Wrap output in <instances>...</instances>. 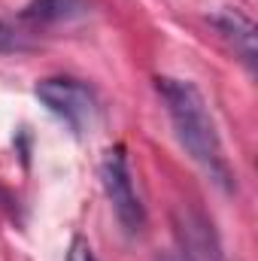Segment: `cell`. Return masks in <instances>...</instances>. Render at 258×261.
<instances>
[{
    "label": "cell",
    "mask_w": 258,
    "mask_h": 261,
    "mask_svg": "<svg viewBox=\"0 0 258 261\" xmlns=\"http://www.w3.org/2000/svg\"><path fill=\"white\" fill-rule=\"evenodd\" d=\"M155 88H158V94L164 100V110H167V116L173 122V130H176L179 143L186 146V152L203 167V173L216 186L231 192L234 189L231 167L225 161L216 122H213L210 107H207L203 94L197 91V85L186 82V79H173V76H158Z\"/></svg>",
    "instance_id": "1"
},
{
    "label": "cell",
    "mask_w": 258,
    "mask_h": 261,
    "mask_svg": "<svg viewBox=\"0 0 258 261\" xmlns=\"http://www.w3.org/2000/svg\"><path fill=\"white\" fill-rule=\"evenodd\" d=\"M173 225H176V240H179L183 261H225L219 237H216L213 225L203 219V213L176 210Z\"/></svg>",
    "instance_id": "4"
},
{
    "label": "cell",
    "mask_w": 258,
    "mask_h": 261,
    "mask_svg": "<svg viewBox=\"0 0 258 261\" xmlns=\"http://www.w3.org/2000/svg\"><path fill=\"white\" fill-rule=\"evenodd\" d=\"M37 97L40 103L64 119L73 130H85L94 125L97 119V100L91 94L88 85H82L79 79H70V76H49L43 82H37Z\"/></svg>",
    "instance_id": "2"
},
{
    "label": "cell",
    "mask_w": 258,
    "mask_h": 261,
    "mask_svg": "<svg viewBox=\"0 0 258 261\" xmlns=\"http://www.w3.org/2000/svg\"><path fill=\"white\" fill-rule=\"evenodd\" d=\"M210 24L219 31V37L234 49V55L243 61V64L249 67V70H255V24L243 15V12H237V9H222V12H216V15H210Z\"/></svg>",
    "instance_id": "5"
},
{
    "label": "cell",
    "mask_w": 258,
    "mask_h": 261,
    "mask_svg": "<svg viewBox=\"0 0 258 261\" xmlns=\"http://www.w3.org/2000/svg\"><path fill=\"white\" fill-rule=\"evenodd\" d=\"M158 261H183V255H161Z\"/></svg>",
    "instance_id": "9"
},
{
    "label": "cell",
    "mask_w": 258,
    "mask_h": 261,
    "mask_svg": "<svg viewBox=\"0 0 258 261\" xmlns=\"http://www.w3.org/2000/svg\"><path fill=\"white\" fill-rule=\"evenodd\" d=\"M12 49H18V34L6 21H0V52H12Z\"/></svg>",
    "instance_id": "8"
},
{
    "label": "cell",
    "mask_w": 258,
    "mask_h": 261,
    "mask_svg": "<svg viewBox=\"0 0 258 261\" xmlns=\"http://www.w3.org/2000/svg\"><path fill=\"white\" fill-rule=\"evenodd\" d=\"M85 0H31L21 9V18L28 21H70L85 15Z\"/></svg>",
    "instance_id": "6"
},
{
    "label": "cell",
    "mask_w": 258,
    "mask_h": 261,
    "mask_svg": "<svg viewBox=\"0 0 258 261\" xmlns=\"http://www.w3.org/2000/svg\"><path fill=\"white\" fill-rule=\"evenodd\" d=\"M67 261H97L94 258V252H91V246L82 240V237H76L73 243H70V252H67Z\"/></svg>",
    "instance_id": "7"
},
{
    "label": "cell",
    "mask_w": 258,
    "mask_h": 261,
    "mask_svg": "<svg viewBox=\"0 0 258 261\" xmlns=\"http://www.w3.org/2000/svg\"><path fill=\"white\" fill-rule=\"evenodd\" d=\"M100 182H104V192L110 197V206H113L119 225L125 228V234H140L143 225H146V216H143L140 197L134 192L131 170H128L122 146L104 152V158H100Z\"/></svg>",
    "instance_id": "3"
}]
</instances>
